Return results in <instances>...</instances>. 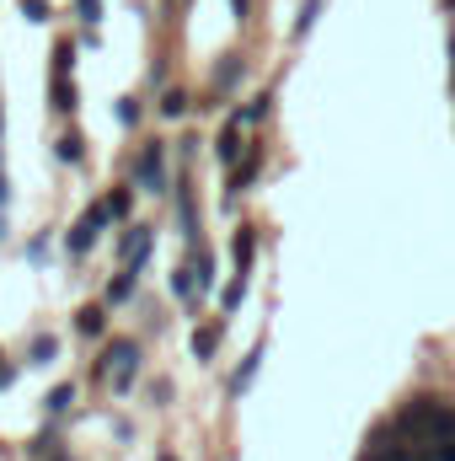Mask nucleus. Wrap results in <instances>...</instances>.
<instances>
[{
  "mask_svg": "<svg viewBox=\"0 0 455 461\" xmlns=\"http://www.w3.org/2000/svg\"><path fill=\"white\" fill-rule=\"evenodd\" d=\"M54 156H59V161H81V140H76V134H59V140H54Z\"/></svg>",
  "mask_w": 455,
  "mask_h": 461,
  "instance_id": "4be33fe9",
  "label": "nucleus"
},
{
  "mask_svg": "<svg viewBox=\"0 0 455 461\" xmlns=\"http://www.w3.org/2000/svg\"><path fill=\"white\" fill-rule=\"evenodd\" d=\"M188 108H193V97H188L183 86H172V92H161V113H166V118H183Z\"/></svg>",
  "mask_w": 455,
  "mask_h": 461,
  "instance_id": "dca6fc26",
  "label": "nucleus"
},
{
  "mask_svg": "<svg viewBox=\"0 0 455 461\" xmlns=\"http://www.w3.org/2000/svg\"><path fill=\"white\" fill-rule=\"evenodd\" d=\"M70 65H76V43H70V38H59V43H54V76H65Z\"/></svg>",
  "mask_w": 455,
  "mask_h": 461,
  "instance_id": "aec40b11",
  "label": "nucleus"
},
{
  "mask_svg": "<svg viewBox=\"0 0 455 461\" xmlns=\"http://www.w3.org/2000/svg\"><path fill=\"white\" fill-rule=\"evenodd\" d=\"M230 11H236V22H246L252 16V0H230Z\"/></svg>",
  "mask_w": 455,
  "mask_h": 461,
  "instance_id": "c85d7f7f",
  "label": "nucleus"
},
{
  "mask_svg": "<svg viewBox=\"0 0 455 461\" xmlns=\"http://www.w3.org/2000/svg\"><path fill=\"white\" fill-rule=\"evenodd\" d=\"M241 295H246V274H236V279L226 285V295H220V306H226V312H236V306H241Z\"/></svg>",
  "mask_w": 455,
  "mask_h": 461,
  "instance_id": "412c9836",
  "label": "nucleus"
},
{
  "mask_svg": "<svg viewBox=\"0 0 455 461\" xmlns=\"http://www.w3.org/2000/svg\"><path fill=\"white\" fill-rule=\"evenodd\" d=\"M70 402H76V386H54V392H49V408H54V413H65Z\"/></svg>",
  "mask_w": 455,
  "mask_h": 461,
  "instance_id": "393cba45",
  "label": "nucleus"
},
{
  "mask_svg": "<svg viewBox=\"0 0 455 461\" xmlns=\"http://www.w3.org/2000/svg\"><path fill=\"white\" fill-rule=\"evenodd\" d=\"M129 295H134V268H123L113 285H108V301H113V306L118 301H129Z\"/></svg>",
  "mask_w": 455,
  "mask_h": 461,
  "instance_id": "6ab92c4d",
  "label": "nucleus"
},
{
  "mask_svg": "<svg viewBox=\"0 0 455 461\" xmlns=\"http://www.w3.org/2000/svg\"><path fill=\"white\" fill-rule=\"evenodd\" d=\"M273 113V92H257V97H252V103H246V108H241V123H263V118Z\"/></svg>",
  "mask_w": 455,
  "mask_h": 461,
  "instance_id": "4468645a",
  "label": "nucleus"
},
{
  "mask_svg": "<svg viewBox=\"0 0 455 461\" xmlns=\"http://www.w3.org/2000/svg\"><path fill=\"white\" fill-rule=\"evenodd\" d=\"M134 365H139V344H134V339H113L108 354H103V370L113 375L118 386H129V381H134Z\"/></svg>",
  "mask_w": 455,
  "mask_h": 461,
  "instance_id": "7ed1b4c3",
  "label": "nucleus"
},
{
  "mask_svg": "<svg viewBox=\"0 0 455 461\" xmlns=\"http://www.w3.org/2000/svg\"><path fill=\"white\" fill-rule=\"evenodd\" d=\"M161 461H172V456H161Z\"/></svg>",
  "mask_w": 455,
  "mask_h": 461,
  "instance_id": "473e14b6",
  "label": "nucleus"
},
{
  "mask_svg": "<svg viewBox=\"0 0 455 461\" xmlns=\"http://www.w3.org/2000/svg\"><path fill=\"white\" fill-rule=\"evenodd\" d=\"M118 123H123V129H134V123H139V103H134V97H123V103H118Z\"/></svg>",
  "mask_w": 455,
  "mask_h": 461,
  "instance_id": "a878e982",
  "label": "nucleus"
},
{
  "mask_svg": "<svg viewBox=\"0 0 455 461\" xmlns=\"http://www.w3.org/2000/svg\"><path fill=\"white\" fill-rule=\"evenodd\" d=\"M257 365H263V348H252V354L241 359V370L230 375V392H246V386H252V375H257Z\"/></svg>",
  "mask_w": 455,
  "mask_h": 461,
  "instance_id": "ddd939ff",
  "label": "nucleus"
},
{
  "mask_svg": "<svg viewBox=\"0 0 455 461\" xmlns=\"http://www.w3.org/2000/svg\"><path fill=\"white\" fill-rule=\"evenodd\" d=\"M317 16H322V0H306V5H300V16H295V38H306V32L317 27Z\"/></svg>",
  "mask_w": 455,
  "mask_h": 461,
  "instance_id": "a211bd4d",
  "label": "nucleus"
},
{
  "mask_svg": "<svg viewBox=\"0 0 455 461\" xmlns=\"http://www.w3.org/2000/svg\"><path fill=\"white\" fill-rule=\"evenodd\" d=\"M16 11H22L27 22H49V0H16Z\"/></svg>",
  "mask_w": 455,
  "mask_h": 461,
  "instance_id": "b1692460",
  "label": "nucleus"
},
{
  "mask_svg": "<svg viewBox=\"0 0 455 461\" xmlns=\"http://www.w3.org/2000/svg\"><path fill=\"white\" fill-rule=\"evenodd\" d=\"M76 16H81V22H97V16H103V0H76Z\"/></svg>",
  "mask_w": 455,
  "mask_h": 461,
  "instance_id": "bb28decb",
  "label": "nucleus"
},
{
  "mask_svg": "<svg viewBox=\"0 0 455 461\" xmlns=\"http://www.w3.org/2000/svg\"><path fill=\"white\" fill-rule=\"evenodd\" d=\"M129 204H134V194H129V188H113V194H108V210H113V221H129Z\"/></svg>",
  "mask_w": 455,
  "mask_h": 461,
  "instance_id": "5701e85b",
  "label": "nucleus"
},
{
  "mask_svg": "<svg viewBox=\"0 0 455 461\" xmlns=\"http://www.w3.org/2000/svg\"><path fill=\"white\" fill-rule=\"evenodd\" d=\"M103 226H113V210H108V199H103V204H92V210H86V215L70 226L65 247H70L76 258H81V252H92V241H97V230H103Z\"/></svg>",
  "mask_w": 455,
  "mask_h": 461,
  "instance_id": "f03ea898",
  "label": "nucleus"
},
{
  "mask_svg": "<svg viewBox=\"0 0 455 461\" xmlns=\"http://www.w3.org/2000/svg\"><path fill=\"white\" fill-rule=\"evenodd\" d=\"M150 247H156V230L150 226H129L123 230V241H118V258H123V268H145V258H150Z\"/></svg>",
  "mask_w": 455,
  "mask_h": 461,
  "instance_id": "20e7f679",
  "label": "nucleus"
},
{
  "mask_svg": "<svg viewBox=\"0 0 455 461\" xmlns=\"http://www.w3.org/2000/svg\"><path fill=\"white\" fill-rule=\"evenodd\" d=\"M236 81H241V59H236V54H226V59L215 65V92H230Z\"/></svg>",
  "mask_w": 455,
  "mask_h": 461,
  "instance_id": "2eb2a0df",
  "label": "nucleus"
},
{
  "mask_svg": "<svg viewBox=\"0 0 455 461\" xmlns=\"http://www.w3.org/2000/svg\"><path fill=\"white\" fill-rule=\"evenodd\" d=\"M451 59H455V32H451Z\"/></svg>",
  "mask_w": 455,
  "mask_h": 461,
  "instance_id": "2f4dec72",
  "label": "nucleus"
},
{
  "mask_svg": "<svg viewBox=\"0 0 455 461\" xmlns=\"http://www.w3.org/2000/svg\"><path fill=\"white\" fill-rule=\"evenodd\" d=\"M445 11H451V16H455V0H445Z\"/></svg>",
  "mask_w": 455,
  "mask_h": 461,
  "instance_id": "7c9ffc66",
  "label": "nucleus"
},
{
  "mask_svg": "<svg viewBox=\"0 0 455 461\" xmlns=\"http://www.w3.org/2000/svg\"><path fill=\"white\" fill-rule=\"evenodd\" d=\"M0 210H5V177H0Z\"/></svg>",
  "mask_w": 455,
  "mask_h": 461,
  "instance_id": "c756f323",
  "label": "nucleus"
},
{
  "mask_svg": "<svg viewBox=\"0 0 455 461\" xmlns=\"http://www.w3.org/2000/svg\"><path fill=\"white\" fill-rule=\"evenodd\" d=\"M364 461H413V446H407V440L391 429V440H386V435H375V440H370Z\"/></svg>",
  "mask_w": 455,
  "mask_h": 461,
  "instance_id": "39448f33",
  "label": "nucleus"
},
{
  "mask_svg": "<svg viewBox=\"0 0 455 461\" xmlns=\"http://www.w3.org/2000/svg\"><path fill=\"white\" fill-rule=\"evenodd\" d=\"M76 328H81V333H86V339H103V328H108V317H103V306H86V312H81V322H76Z\"/></svg>",
  "mask_w": 455,
  "mask_h": 461,
  "instance_id": "f3484780",
  "label": "nucleus"
},
{
  "mask_svg": "<svg viewBox=\"0 0 455 461\" xmlns=\"http://www.w3.org/2000/svg\"><path fill=\"white\" fill-rule=\"evenodd\" d=\"M49 97H54V103H49L54 113H76V86H70L65 76H54V81H49Z\"/></svg>",
  "mask_w": 455,
  "mask_h": 461,
  "instance_id": "6e6552de",
  "label": "nucleus"
},
{
  "mask_svg": "<svg viewBox=\"0 0 455 461\" xmlns=\"http://www.w3.org/2000/svg\"><path fill=\"white\" fill-rule=\"evenodd\" d=\"M215 156H220L226 167H236V161H241V118H230L226 129H220V140H215Z\"/></svg>",
  "mask_w": 455,
  "mask_h": 461,
  "instance_id": "0eeeda50",
  "label": "nucleus"
},
{
  "mask_svg": "<svg viewBox=\"0 0 455 461\" xmlns=\"http://www.w3.org/2000/svg\"><path fill=\"white\" fill-rule=\"evenodd\" d=\"M177 221H183V236H188V241L199 236V221H193V194H188V183H177Z\"/></svg>",
  "mask_w": 455,
  "mask_h": 461,
  "instance_id": "9b49d317",
  "label": "nucleus"
},
{
  "mask_svg": "<svg viewBox=\"0 0 455 461\" xmlns=\"http://www.w3.org/2000/svg\"><path fill=\"white\" fill-rule=\"evenodd\" d=\"M257 172H263V150H252V156H246V161H236V167H230V188H236V194H241V188H246V183H252V177H257Z\"/></svg>",
  "mask_w": 455,
  "mask_h": 461,
  "instance_id": "1a4fd4ad",
  "label": "nucleus"
},
{
  "mask_svg": "<svg viewBox=\"0 0 455 461\" xmlns=\"http://www.w3.org/2000/svg\"><path fill=\"white\" fill-rule=\"evenodd\" d=\"M230 258H236V274H246V268H252V258H257V226H241V230H236Z\"/></svg>",
  "mask_w": 455,
  "mask_h": 461,
  "instance_id": "423d86ee",
  "label": "nucleus"
},
{
  "mask_svg": "<svg viewBox=\"0 0 455 461\" xmlns=\"http://www.w3.org/2000/svg\"><path fill=\"white\" fill-rule=\"evenodd\" d=\"M172 290H177L183 301H199V295H204V290H199V268H193V263H183V268L172 274Z\"/></svg>",
  "mask_w": 455,
  "mask_h": 461,
  "instance_id": "9d476101",
  "label": "nucleus"
},
{
  "mask_svg": "<svg viewBox=\"0 0 455 461\" xmlns=\"http://www.w3.org/2000/svg\"><path fill=\"white\" fill-rule=\"evenodd\" d=\"M215 348H220V322H210V328L193 333V354L199 359H215Z\"/></svg>",
  "mask_w": 455,
  "mask_h": 461,
  "instance_id": "f8f14e48",
  "label": "nucleus"
},
{
  "mask_svg": "<svg viewBox=\"0 0 455 461\" xmlns=\"http://www.w3.org/2000/svg\"><path fill=\"white\" fill-rule=\"evenodd\" d=\"M32 359H38V365H43V359H54V339H38V344H32Z\"/></svg>",
  "mask_w": 455,
  "mask_h": 461,
  "instance_id": "cd10ccee",
  "label": "nucleus"
},
{
  "mask_svg": "<svg viewBox=\"0 0 455 461\" xmlns=\"http://www.w3.org/2000/svg\"><path fill=\"white\" fill-rule=\"evenodd\" d=\"M134 188H139V194H166V145H161V140H150V145L139 150V161H134Z\"/></svg>",
  "mask_w": 455,
  "mask_h": 461,
  "instance_id": "f257e3e1",
  "label": "nucleus"
}]
</instances>
